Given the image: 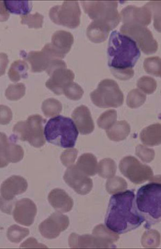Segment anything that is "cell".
<instances>
[{"mask_svg":"<svg viewBox=\"0 0 161 249\" xmlns=\"http://www.w3.org/2000/svg\"><path fill=\"white\" fill-rule=\"evenodd\" d=\"M28 186L27 180L18 176H13L3 181L1 186V211L11 214L15 196L25 193Z\"/></svg>","mask_w":161,"mask_h":249,"instance_id":"30bf717a","label":"cell"},{"mask_svg":"<svg viewBox=\"0 0 161 249\" xmlns=\"http://www.w3.org/2000/svg\"><path fill=\"white\" fill-rule=\"evenodd\" d=\"M136 154L143 162L149 163L154 159L155 153L152 149L139 144L136 148Z\"/></svg>","mask_w":161,"mask_h":249,"instance_id":"7bdbcfd3","label":"cell"},{"mask_svg":"<svg viewBox=\"0 0 161 249\" xmlns=\"http://www.w3.org/2000/svg\"><path fill=\"white\" fill-rule=\"evenodd\" d=\"M127 188V183L124 178L116 176L108 178L106 184V189L110 195H115L125 191Z\"/></svg>","mask_w":161,"mask_h":249,"instance_id":"4dcf8cb0","label":"cell"},{"mask_svg":"<svg viewBox=\"0 0 161 249\" xmlns=\"http://www.w3.org/2000/svg\"><path fill=\"white\" fill-rule=\"evenodd\" d=\"M143 67L145 71L149 74L160 76L161 73V59L159 57H150V58L145 59Z\"/></svg>","mask_w":161,"mask_h":249,"instance_id":"74e56055","label":"cell"},{"mask_svg":"<svg viewBox=\"0 0 161 249\" xmlns=\"http://www.w3.org/2000/svg\"><path fill=\"white\" fill-rule=\"evenodd\" d=\"M160 77H161V75H160Z\"/></svg>","mask_w":161,"mask_h":249,"instance_id":"bcb514c9","label":"cell"},{"mask_svg":"<svg viewBox=\"0 0 161 249\" xmlns=\"http://www.w3.org/2000/svg\"><path fill=\"white\" fill-rule=\"evenodd\" d=\"M20 18L21 24L28 25L29 28L39 29L42 27L44 17L38 13L21 16Z\"/></svg>","mask_w":161,"mask_h":249,"instance_id":"ab89813d","label":"cell"},{"mask_svg":"<svg viewBox=\"0 0 161 249\" xmlns=\"http://www.w3.org/2000/svg\"><path fill=\"white\" fill-rule=\"evenodd\" d=\"M117 165L111 159H105L101 160L98 166V174L104 178H111L115 175Z\"/></svg>","mask_w":161,"mask_h":249,"instance_id":"f546056e","label":"cell"},{"mask_svg":"<svg viewBox=\"0 0 161 249\" xmlns=\"http://www.w3.org/2000/svg\"><path fill=\"white\" fill-rule=\"evenodd\" d=\"M152 15L146 6L137 7L128 6L121 13V18L124 24H137L147 27L152 21Z\"/></svg>","mask_w":161,"mask_h":249,"instance_id":"5bb4252c","label":"cell"},{"mask_svg":"<svg viewBox=\"0 0 161 249\" xmlns=\"http://www.w3.org/2000/svg\"><path fill=\"white\" fill-rule=\"evenodd\" d=\"M72 117L81 134H89L94 130V123L90 110L86 106L77 107L72 112Z\"/></svg>","mask_w":161,"mask_h":249,"instance_id":"ac0fdd59","label":"cell"},{"mask_svg":"<svg viewBox=\"0 0 161 249\" xmlns=\"http://www.w3.org/2000/svg\"><path fill=\"white\" fill-rule=\"evenodd\" d=\"M131 132V127L126 121L116 123L110 128L107 129L108 138L113 142H121L125 139Z\"/></svg>","mask_w":161,"mask_h":249,"instance_id":"484cf974","label":"cell"},{"mask_svg":"<svg viewBox=\"0 0 161 249\" xmlns=\"http://www.w3.org/2000/svg\"><path fill=\"white\" fill-rule=\"evenodd\" d=\"M25 88L23 84L10 85L6 91V97L9 100L17 101L25 94Z\"/></svg>","mask_w":161,"mask_h":249,"instance_id":"60d3db41","label":"cell"},{"mask_svg":"<svg viewBox=\"0 0 161 249\" xmlns=\"http://www.w3.org/2000/svg\"><path fill=\"white\" fill-rule=\"evenodd\" d=\"M47 81L46 86L57 95L63 94L66 87L73 82L74 72L67 68L55 70Z\"/></svg>","mask_w":161,"mask_h":249,"instance_id":"e0dca14e","label":"cell"},{"mask_svg":"<svg viewBox=\"0 0 161 249\" xmlns=\"http://www.w3.org/2000/svg\"><path fill=\"white\" fill-rule=\"evenodd\" d=\"M81 3L85 12L93 21L105 23L112 30L121 22V15L117 10V1H81Z\"/></svg>","mask_w":161,"mask_h":249,"instance_id":"8992f818","label":"cell"},{"mask_svg":"<svg viewBox=\"0 0 161 249\" xmlns=\"http://www.w3.org/2000/svg\"><path fill=\"white\" fill-rule=\"evenodd\" d=\"M122 34L128 36L136 41L144 54H154L158 49V43L151 31L146 27L137 24H123L120 29Z\"/></svg>","mask_w":161,"mask_h":249,"instance_id":"9c48e42d","label":"cell"},{"mask_svg":"<svg viewBox=\"0 0 161 249\" xmlns=\"http://www.w3.org/2000/svg\"><path fill=\"white\" fill-rule=\"evenodd\" d=\"M92 235L95 237L96 248H116L113 243L119 239L118 233L103 225L96 226L92 231Z\"/></svg>","mask_w":161,"mask_h":249,"instance_id":"d6986e66","label":"cell"},{"mask_svg":"<svg viewBox=\"0 0 161 249\" xmlns=\"http://www.w3.org/2000/svg\"><path fill=\"white\" fill-rule=\"evenodd\" d=\"M64 179L67 185L79 195H87L92 188V179L78 168L76 165H72L67 168Z\"/></svg>","mask_w":161,"mask_h":249,"instance_id":"4fadbf2b","label":"cell"},{"mask_svg":"<svg viewBox=\"0 0 161 249\" xmlns=\"http://www.w3.org/2000/svg\"><path fill=\"white\" fill-rule=\"evenodd\" d=\"M139 211L144 217V228L150 227L161 221V184L150 182L140 188L136 196Z\"/></svg>","mask_w":161,"mask_h":249,"instance_id":"3957f363","label":"cell"},{"mask_svg":"<svg viewBox=\"0 0 161 249\" xmlns=\"http://www.w3.org/2000/svg\"><path fill=\"white\" fill-rule=\"evenodd\" d=\"M146 95L138 89H135L128 93L127 97V105L131 108L141 107L146 100Z\"/></svg>","mask_w":161,"mask_h":249,"instance_id":"d590c367","label":"cell"},{"mask_svg":"<svg viewBox=\"0 0 161 249\" xmlns=\"http://www.w3.org/2000/svg\"><path fill=\"white\" fill-rule=\"evenodd\" d=\"M37 211V207L32 200L22 199L16 202L13 213L14 219L18 224L30 226L34 224Z\"/></svg>","mask_w":161,"mask_h":249,"instance_id":"9a60e30c","label":"cell"},{"mask_svg":"<svg viewBox=\"0 0 161 249\" xmlns=\"http://www.w3.org/2000/svg\"><path fill=\"white\" fill-rule=\"evenodd\" d=\"M107 55L110 70H123L132 69L141 56V53L136 41L127 36L114 31L108 40Z\"/></svg>","mask_w":161,"mask_h":249,"instance_id":"7a4b0ae2","label":"cell"},{"mask_svg":"<svg viewBox=\"0 0 161 249\" xmlns=\"http://www.w3.org/2000/svg\"><path fill=\"white\" fill-rule=\"evenodd\" d=\"M119 169L125 177L136 184L146 182L154 176L153 170L149 166L143 164L131 156L125 157L121 160Z\"/></svg>","mask_w":161,"mask_h":249,"instance_id":"8fae6325","label":"cell"},{"mask_svg":"<svg viewBox=\"0 0 161 249\" xmlns=\"http://www.w3.org/2000/svg\"><path fill=\"white\" fill-rule=\"evenodd\" d=\"M46 122V119L38 115L30 116L27 121L15 124L12 139L27 141L36 148L43 146L45 143L44 124Z\"/></svg>","mask_w":161,"mask_h":249,"instance_id":"5b68a950","label":"cell"},{"mask_svg":"<svg viewBox=\"0 0 161 249\" xmlns=\"http://www.w3.org/2000/svg\"><path fill=\"white\" fill-rule=\"evenodd\" d=\"M84 91L82 88L76 84L72 82L70 85L66 87L64 89V94L70 100L77 101L79 100L84 95Z\"/></svg>","mask_w":161,"mask_h":249,"instance_id":"b9f144b4","label":"cell"},{"mask_svg":"<svg viewBox=\"0 0 161 249\" xmlns=\"http://www.w3.org/2000/svg\"><path fill=\"white\" fill-rule=\"evenodd\" d=\"M73 43L74 37L70 33L59 30L53 35L51 44L60 53L66 55L70 51Z\"/></svg>","mask_w":161,"mask_h":249,"instance_id":"7402d4cb","label":"cell"},{"mask_svg":"<svg viewBox=\"0 0 161 249\" xmlns=\"http://www.w3.org/2000/svg\"><path fill=\"white\" fill-rule=\"evenodd\" d=\"M117 113L115 110H109L102 114L98 119V127L103 129L110 128L117 122Z\"/></svg>","mask_w":161,"mask_h":249,"instance_id":"e575fe53","label":"cell"},{"mask_svg":"<svg viewBox=\"0 0 161 249\" xmlns=\"http://www.w3.org/2000/svg\"><path fill=\"white\" fill-rule=\"evenodd\" d=\"M28 69V64L24 61H15L8 71L10 80L14 82H18L21 79H27L28 77L27 74Z\"/></svg>","mask_w":161,"mask_h":249,"instance_id":"f1b7e54d","label":"cell"},{"mask_svg":"<svg viewBox=\"0 0 161 249\" xmlns=\"http://www.w3.org/2000/svg\"><path fill=\"white\" fill-rule=\"evenodd\" d=\"M20 55L23 59L29 62L31 66V71L34 72L46 71L50 62L54 60L43 50L41 51H31L28 54L22 51Z\"/></svg>","mask_w":161,"mask_h":249,"instance_id":"ffe728a7","label":"cell"},{"mask_svg":"<svg viewBox=\"0 0 161 249\" xmlns=\"http://www.w3.org/2000/svg\"><path fill=\"white\" fill-rule=\"evenodd\" d=\"M137 87L143 92L150 95L157 89V83L153 78L145 76L138 81Z\"/></svg>","mask_w":161,"mask_h":249,"instance_id":"f35d334b","label":"cell"},{"mask_svg":"<svg viewBox=\"0 0 161 249\" xmlns=\"http://www.w3.org/2000/svg\"><path fill=\"white\" fill-rule=\"evenodd\" d=\"M50 204L54 208L61 213L71 211L73 207L74 202L66 192L60 189L52 190L48 196Z\"/></svg>","mask_w":161,"mask_h":249,"instance_id":"44dd1931","label":"cell"},{"mask_svg":"<svg viewBox=\"0 0 161 249\" xmlns=\"http://www.w3.org/2000/svg\"><path fill=\"white\" fill-rule=\"evenodd\" d=\"M10 141L3 133H1V168L6 167L9 162L17 163L23 158L21 147Z\"/></svg>","mask_w":161,"mask_h":249,"instance_id":"2e32d148","label":"cell"},{"mask_svg":"<svg viewBox=\"0 0 161 249\" xmlns=\"http://www.w3.org/2000/svg\"><path fill=\"white\" fill-rule=\"evenodd\" d=\"M41 109L45 116L51 117L59 115L62 110V105L59 101L50 98L43 103Z\"/></svg>","mask_w":161,"mask_h":249,"instance_id":"836d02e7","label":"cell"},{"mask_svg":"<svg viewBox=\"0 0 161 249\" xmlns=\"http://www.w3.org/2000/svg\"><path fill=\"white\" fill-rule=\"evenodd\" d=\"M78 151L76 149H70L65 150L61 156V160L66 167H70L74 164L77 158Z\"/></svg>","mask_w":161,"mask_h":249,"instance_id":"ee69618b","label":"cell"},{"mask_svg":"<svg viewBox=\"0 0 161 249\" xmlns=\"http://www.w3.org/2000/svg\"><path fill=\"white\" fill-rule=\"evenodd\" d=\"M138 210L134 190L113 195L106 214V226L118 234L137 229L144 221Z\"/></svg>","mask_w":161,"mask_h":249,"instance_id":"6da1fadb","label":"cell"},{"mask_svg":"<svg viewBox=\"0 0 161 249\" xmlns=\"http://www.w3.org/2000/svg\"><path fill=\"white\" fill-rule=\"evenodd\" d=\"M76 166L88 176H95L98 173L97 159L91 153L82 154L78 159Z\"/></svg>","mask_w":161,"mask_h":249,"instance_id":"d4e9b609","label":"cell"},{"mask_svg":"<svg viewBox=\"0 0 161 249\" xmlns=\"http://www.w3.org/2000/svg\"><path fill=\"white\" fill-rule=\"evenodd\" d=\"M111 30L107 24L93 20L88 26L87 29V36L92 42L101 43L107 40L109 33Z\"/></svg>","mask_w":161,"mask_h":249,"instance_id":"603a6c76","label":"cell"},{"mask_svg":"<svg viewBox=\"0 0 161 249\" xmlns=\"http://www.w3.org/2000/svg\"><path fill=\"white\" fill-rule=\"evenodd\" d=\"M91 100L101 108L118 107L123 105L124 95L117 83L112 80L102 81L97 89L90 93Z\"/></svg>","mask_w":161,"mask_h":249,"instance_id":"52a82bcc","label":"cell"},{"mask_svg":"<svg viewBox=\"0 0 161 249\" xmlns=\"http://www.w3.org/2000/svg\"><path fill=\"white\" fill-rule=\"evenodd\" d=\"M81 12L79 2L66 1L60 6L51 8L49 17L54 23L70 29H75L80 24Z\"/></svg>","mask_w":161,"mask_h":249,"instance_id":"ba28073f","label":"cell"},{"mask_svg":"<svg viewBox=\"0 0 161 249\" xmlns=\"http://www.w3.org/2000/svg\"><path fill=\"white\" fill-rule=\"evenodd\" d=\"M29 233L30 231L27 228L14 225L8 228L7 236L10 242L18 243L29 235Z\"/></svg>","mask_w":161,"mask_h":249,"instance_id":"d6a6232c","label":"cell"},{"mask_svg":"<svg viewBox=\"0 0 161 249\" xmlns=\"http://www.w3.org/2000/svg\"><path fill=\"white\" fill-rule=\"evenodd\" d=\"M140 137L146 146H159L161 144V124H155L144 128L140 133Z\"/></svg>","mask_w":161,"mask_h":249,"instance_id":"cb8c5ba5","label":"cell"},{"mask_svg":"<svg viewBox=\"0 0 161 249\" xmlns=\"http://www.w3.org/2000/svg\"><path fill=\"white\" fill-rule=\"evenodd\" d=\"M47 142L64 148L75 146L79 131L70 118L56 116L50 119L44 128Z\"/></svg>","mask_w":161,"mask_h":249,"instance_id":"277c9868","label":"cell"},{"mask_svg":"<svg viewBox=\"0 0 161 249\" xmlns=\"http://www.w3.org/2000/svg\"><path fill=\"white\" fill-rule=\"evenodd\" d=\"M69 245L72 248H96L95 237L90 235L80 236L72 233L69 237Z\"/></svg>","mask_w":161,"mask_h":249,"instance_id":"83f0119b","label":"cell"},{"mask_svg":"<svg viewBox=\"0 0 161 249\" xmlns=\"http://www.w3.org/2000/svg\"><path fill=\"white\" fill-rule=\"evenodd\" d=\"M69 225V217L57 211L41 223L39 230L41 235L51 240L58 237L60 233L65 231Z\"/></svg>","mask_w":161,"mask_h":249,"instance_id":"7c38bea8","label":"cell"},{"mask_svg":"<svg viewBox=\"0 0 161 249\" xmlns=\"http://www.w3.org/2000/svg\"><path fill=\"white\" fill-rule=\"evenodd\" d=\"M160 243V233L154 230H149L145 231L142 238V244L145 248H158Z\"/></svg>","mask_w":161,"mask_h":249,"instance_id":"1f68e13d","label":"cell"},{"mask_svg":"<svg viewBox=\"0 0 161 249\" xmlns=\"http://www.w3.org/2000/svg\"><path fill=\"white\" fill-rule=\"evenodd\" d=\"M112 74L117 79L126 81L131 79L134 74V71L132 69L123 70H110Z\"/></svg>","mask_w":161,"mask_h":249,"instance_id":"f6af8a7d","label":"cell"},{"mask_svg":"<svg viewBox=\"0 0 161 249\" xmlns=\"http://www.w3.org/2000/svg\"><path fill=\"white\" fill-rule=\"evenodd\" d=\"M145 6L151 12L155 29L161 33V1H149Z\"/></svg>","mask_w":161,"mask_h":249,"instance_id":"8d00e7d4","label":"cell"},{"mask_svg":"<svg viewBox=\"0 0 161 249\" xmlns=\"http://www.w3.org/2000/svg\"><path fill=\"white\" fill-rule=\"evenodd\" d=\"M4 7L8 11L13 14L26 16L32 10L33 3L31 1H3Z\"/></svg>","mask_w":161,"mask_h":249,"instance_id":"4316f807","label":"cell"}]
</instances>
